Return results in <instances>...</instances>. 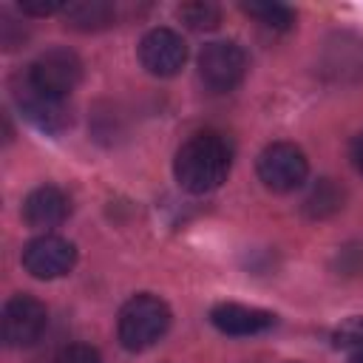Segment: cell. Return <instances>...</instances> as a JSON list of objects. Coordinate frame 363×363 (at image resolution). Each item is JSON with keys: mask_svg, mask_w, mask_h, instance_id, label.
Masks as SVG:
<instances>
[{"mask_svg": "<svg viewBox=\"0 0 363 363\" xmlns=\"http://www.w3.org/2000/svg\"><path fill=\"white\" fill-rule=\"evenodd\" d=\"M26 77L40 91L68 99V94L82 82V60L71 48H48L28 65Z\"/></svg>", "mask_w": 363, "mask_h": 363, "instance_id": "obj_6", "label": "cell"}, {"mask_svg": "<svg viewBox=\"0 0 363 363\" xmlns=\"http://www.w3.org/2000/svg\"><path fill=\"white\" fill-rule=\"evenodd\" d=\"M352 164H354V170L363 176V133L354 136V142H352Z\"/></svg>", "mask_w": 363, "mask_h": 363, "instance_id": "obj_19", "label": "cell"}, {"mask_svg": "<svg viewBox=\"0 0 363 363\" xmlns=\"http://www.w3.org/2000/svg\"><path fill=\"white\" fill-rule=\"evenodd\" d=\"M247 74V54L233 40H216L207 43L199 54V77L207 91L227 94L241 85Z\"/></svg>", "mask_w": 363, "mask_h": 363, "instance_id": "obj_3", "label": "cell"}, {"mask_svg": "<svg viewBox=\"0 0 363 363\" xmlns=\"http://www.w3.org/2000/svg\"><path fill=\"white\" fill-rule=\"evenodd\" d=\"M340 207H343V190L332 179H320L312 187V193L306 196V201H303V210L312 218H326V216L337 213Z\"/></svg>", "mask_w": 363, "mask_h": 363, "instance_id": "obj_13", "label": "cell"}, {"mask_svg": "<svg viewBox=\"0 0 363 363\" xmlns=\"http://www.w3.org/2000/svg\"><path fill=\"white\" fill-rule=\"evenodd\" d=\"M167 329H170V306L150 292L133 295L119 309L116 335L128 352L150 349L156 340H162L167 335Z\"/></svg>", "mask_w": 363, "mask_h": 363, "instance_id": "obj_2", "label": "cell"}, {"mask_svg": "<svg viewBox=\"0 0 363 363\" xmlns=\"http://www.w3.org/2000/svg\"><path fill=\"white\" fill-rule=\"evenodd\" d=\"M139 62L153 77H173L187 62V45L173 28H150L139 43Z\"/></svg>", "mask_w": 363, "mask_h": 363, "instance_id": "obj_9", "label": "cell"}, {"mask_svg": "<svg viewBox=\"0 0 363 363\" xmlns=\"http://www.w3.org/2000/svg\"><path fill=\"white\" fill-rule=\"evenodd\" d=\"M62 9H65V3H60V0H20V11L31 14V17H48Z\"/></svg>", "mask_w": 363, "mask_h": 363, "instance_id": "obj_18", "label": "cell"}, {"mask_svg": "<svg viewBox=\"0 0 363 363\" xmlns=\"http://www.w3.org/2000/svg\"><path fill=\"white\" fill-rule=\"evenodd\" d=\"M23 221L34 230H51L60 227L68 213H71V201L68 196L57 187V184H43L37 190H31L23 201Z\"/></svg>", "mask_w": 363, "mask_h": 363, "instance_id": "obj_10", "label": "cell"}, {"mask_svg": "<svg viewBox=\"0 0 363 363\" xmlns=\"http://www.w3.org/2000/svg\"><path fill=\"white\" fill-rule=\"evenodd\" d=\"M54 363H102V357L91 343H68L57 352Z\"/></svg>", "mask_w": 363, "mask_h": 363, "instance_id": "obj_17", "label": "cell"}, {"mask_svg": "<svg viewBox=\"0 0 363 363\" xmlns=\"http://www.w3.org/2000/svg\"><path fill=\"white\" fill-rule=\"evenodd\" d=\"M335 346L349 354V363H363V318L346 320L335 332Z\"/></svg>", "mask_w": 363, "mask_h": 363, "instance_id": "obj_16", "label": "cell"}, {"mask_svg": "<svg viewBox=\"0 0 363 363\" xmlns=\"http://www.w3.org/2000/svg\"><path fill=\"white\" fill-rule=\"evenodd\" d=\"M11 96L17 111L37 128L45 133H62L71 125V111L65 105V99H57L45 91H40L37 85H31V79L26 74L14 77L11 82Z\"/></svg>", "mask_w": 363, "mask_h": 363, "instance_id": "obj_5", "label": "cell"}, {"mask_svg": "<svg viewBox=\"0 0 363 363\" xmlns=\"http://www.w3.org/2000/svg\"><path fill=\"white\" fill-rule=\"evenodd\" d=\"M241 11L272 31H286L295 23V11L284 3H241Z\"/></svg>", "mask_w": 363, "mask_h": 363, "instance_id": "obj_14", "label": "cell"}, {"mask_svg": "<svg viewBox=\"0 0 363 363\" xmlns=\"http://www.w3.org/2000/svg\"><path fill=\"white\" fill-rule=\"evenodd\" d=\"M210 323L233 337H250V335H261L267 329L275 326V315L267 309H255V306H244V303H218L210 312Z\"/></svg>", "mask_w": 363, "mask_h": 363, "instance_id": "obj_11", "label": "cell"}, {"mask_svg": "<svg viewBox=\"0 0 363 363\" xmlns=\"http://www.w3.org/2000/svg\"><path fill=\"white\" fill-rule=\"evenodd\" d=\"M74 264H77V250L62 235L45 233V235L28 241L23 250V267L40 281H54V278L68 275L74 269Z\"/></svg>", "mask_w": 363, "mask_h": 363, "instance_id": "obj_8", "label": "cell"}, {"mask_svg": "<svg viewBox=\"0 0 363 363\" xmlns=\"http://www.w3.org/2000/svg\"><path fill=\"white\" fill-rule=\"evenodd\" d=\"M309 162L292 142H272L258 156V179L272 193H292L306 182Z\"/></svg>", "mask_w": 363, "mask_h": 363, "instance_id": "obj_4", "label": "cell"}, {"mask_svg": "<svg viewBox=\"0 0 363 363\" xmlns=\"http://www.w3.org/2000/svg\"><path fill=\"white\" fill-rule=\"evenodd\" d=\"M45 323H48L45 303L37 301L34 295H26V292L14 295L3 306V340H6V346H14V349L31 346L45 332Z\"/></svg>", "mask_w": 363, "mask_h": 363, "instance_id": "obj_7", "label": "cell"}, {"mask_svg": "<svg viewBox=\"0 0 363 363\" xmlns=\"http://www.w3.org/2000/svg\"><path fill=\"white\" fill-rule=\"evenodd\" d=\"M65 23L77 31H99L108 28L116 20V9L102 0H82V3H65L62 9Z\"/></svg>", "mask_w": 363, "mask_h": 363, "instance_id": "obj_12", "label": "cell"}, {"mask_svg": "<svg viewBox=\"0 0 363 363\" xmlns=\"http://www.w3.org/2000/svg\"><path fill=\"white\" fill-rule=\"evenodd\" d=\"M230 164H233V150L227 139L216 130H201L193 133L176 150L173 173L187 193H210L227 182Z\"/></svg>", "mask_w": 363, "mask_h": 363, "instance_id": "obj_1", "label": "cell"}, {"mask_svg": "<svg viewBox=\"0 0 363 363\" xmlns=\"http://www.w3.org/2000/svg\"><path fill=\"white\" fill-rule=\"evenodd\" d=\"M179 20L193 28V31H210L221 23V9L216 3H207V0H193V3H182L179 6Z\"/></svg>", "mask_w": 363, "mask_h": 363, "instance_id": "obj_15", "label": "cell"}]
</instances>
